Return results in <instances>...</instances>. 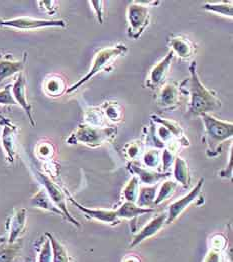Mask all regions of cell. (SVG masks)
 Returning <instances> with one entry per match:
<instances>
[{
    "label": "cell",
    "mask_w": 233,
    "mask_h": 262,
    "mask_svg": "<svg viewBox=\"0 0 233 262\" xmlns=\"http://www.w3.org/2000/svg\"><path fill=\"white\" fill-rule=\"evenodd\" d=\"M196 67V61H192L189 66L190 77L184 79L180 83L179 89L181 93L189 96V112L193 115L201 116L221 110L222 103L216 94L210 89L205 88L200 81Z\"/></svg>",
    "instance_id": "obj_1"
},
{
    "label": "cell",
    "mask_w": 233,
    "mask_h": 262,
    "mask_svg": "<svg viewBox=\"0 0 233 262\" xmlns=\"http://www.w3.org/2000/svg\"><path fill=\"white\" fill-rule=\"evenodd\" d=\"M200 117L204 124V140L208 145L207 155L216 156L220 153V146L232 138L233 123L217 119L211 114H203Z\"/></svg>",
    "instance_id": "obj_2"
},
{
    "label": "cell",
    "mask_w": 233,
    "mask_h": 262,
    "mask_svg": "<svg viewBox=\"0 0 233 262\" xmlns=\"http://www.w3.org/2000/svg\"><path fill=\"white\" fill-rule=\"evenodd\" d=\"M117 134L116 126L95 127L82 123L66 139L68 144H83L88 147H99L112 141Z\"/></svg>",
    "instance_id": "obj_3"
},
{
    "label": "cell",
    "mask_w": 233,
    "mask_h": 262,
    "mask_svg": "<svg viewBox=\"0 0 233 262\" xmlns=\"http://www.w3.org/2000/svg\"><path fill=\"white\" fill-rule=\"evenodd\" d=\"M128 48L125 44L119 43L115 46L105 47L99 50L92 61V66L84 77H82L78 82L73 84L71 88H67L66 92L71 93L84 85L87 81L93 78L95 75L100 73L101 71L109 70V67L113 64V62L120 56L125 55L128 53Z\"/></svg>",
    "instance_id": "obj_4"
},
{
    "label": "cell",
    "mask_w": 233,
    "mask_h": 262,
    "mask_svg": "<svg viewBox=\"0 0 233 262\" xmlns=\"http://www.w3.org/2000/svg\"><path fill=\"white\" fill-rule=\"evenodd\" d=\"M128 35L131 39H138L150 22L149 5L143 1H132L128 7Z\"/></svg>",
    "instance_id": "obj_5"
},
{
    "label": "cell",
    "mask_w": 233,
    "mask_h": 262,
    "mask_svg": "<svg viewBox=\"0 0 233 262\" xmlns=\"http://www.w3.org/2000/svg\"><path fill=\"white\" fill-rule=\"evenodd\" d=\"M34 174L36 176L37 180L41 183L44 190L47 192L49 198L56 205V207L63 213L64 219H66L67 221L71 222L73 225L79 227L80 223L70 214V212L67 208L66 195H65L63 190L59 187V185H57L50 177H48L47 175L44 174L38 170H34Z\"/></svg>",
    "instance_id": "obj_6"
},
{
    "label": "cell",
    "mask_w": 233,
    "mask_h": 262,
    "mask_svg": "<svg viewBox=\"0 0 233 262\" xmlns=\"http://www.w3.org/2000/svg\"><path fill=\"white\" fill-rule=\"evenodd\" d=\"M0 143L8 163H13L17 153V136L19 127L9 118L0 115Z\"/></svg>",
    "instance_id": "obj_7"
},
{
    "label": "cell",
    "mask_w": 233,
    "mask_h": 262,
    "mask_svg": "<svg viewBox=\"0 0 233 262\" xmlns=\"http://www.w3.org/2000/svg\"><path fill=\"white\" fill-rule=\"evenodd\" d=\"M2 26L14 28L17 30H36L47 27H65L66 22L62 19H38L32 17H17L8 20H2Z\"/></svg>",
    "instance_id": "obj_8"
},
{
    "label": "cell",
    "mask_w": 233,
    "mask_h": 262,
    "mask_svg": "<svg viewBox=\"0 0 233 262\" xmlns=\"http://www.w3.org/2000/svg\"><path fill=\"white\" fill-rule=\"evenodd\" d=\"M203 184H204V178H200V180L191 189L190 192L188 194L181 197L180 199H178L170 204L168 212L166 213L167 214L166 224L173 223L198 198L201 193Z\"/></svg>",
    "instance_id": "obj_9"
},
{
    "label": "cell",
    "mask_w": 233,
    "mask_h": 262,
    "mask_svg": "<svg viewBox=\"0 0 233 262\" xmlns=\"http://www.w3.org/2000/svg\"><path fill=\"white\" fill-rule=\"evenodd\" d=\"M173 58H174V54L170 50L167 55L150 70L147 80H146L147 88L152 90L162 88V84L168 75Z\"/></svg>",
    "instance_id": "obj_10"
},
{
    "label": "cell",
    "mask_w": 233,
    "mask_h": 262,
    "mask_svg": "<svg viewBox=\"0 0 233 262\" xmlns=\"http://www.w3.org/2000/svg\"><path fill=\"white\" fill-rule=\"evenodd\" d=\"M27 220V210L25 208H15L13 213L7 220L6 229H7V237L6 241L9 243L17 242L25 231Z\"/></svg>",
    "instance_id": "obj_11"
},
{
    "label": "cell",
    "mask_w": 233,
    "mask_h": 262,
    "mask_svg": "<svg viewBox=\"0 0 233 262\" xmlns=\"http://www.w3.org/2000/svg\"><path fill=\"white\" fill-rule=\"evenodd\" d=\"M12 95H13L16 103L26 113L30 125L32 127H35L36 123H35V120L33 117V113H32V106L29 103V101L27 99V95H26V79L22 72L18 74L17 78L15 79L14 83L12 84Z\"/></svg>",
    "instance_id": "obj_12"
},
{
    "label": "cell",
    "mask_w": 233,
    "mask_h": 262,
    "mask_svg": "<svg viewBox=\"0 0 233 262\" xmlns=\"http://www.w3.org/2000/svg\"><path fill=\"white\" fill-rule=\"evenodd\" d=\"M181 91L175 83H168L160 88L156 102L162 110H173L180 104Z\"/></svg>",
    "instance_id": "obj_13"
},
{
    "label": "cell",
    "mask_w": 233,
    "mask_h": 262,
    "mask_svg": "<svg viewBox=\"0 0 233 262\" xmlns=\"http://www.w3.org/2000/svg\"><path fill=\"white\" fill-rule=\"evenodd\" d=\"M167 214H159L156 217L151 219L149 223L134 236V238L130 242V247L133 248L140 244L143 241H147L149 238L156 235L166 224Z\"/></svg>",
    "instance_id": "obj_14"
},
{
    "label": "cell",
    "mask_w": 233,
    "mask_h": 262,
    "mask_svg": "<svg viewBox=\"0 0 233 262\" xmlns=\"http://www.w3.org/2000/svg\"><path fill=\"white\" fill-rule=\"evenodd\" d=\"M69 200L85 214L88 219H94L96 221L105 223V224H116L119 219L116 215L115 210H107V209H96V208H89L80 204L78 201H76L70 194H68Z\"/></svg>",
    "instance_id": "obj_15"
},
{
    "label": "cell",
    "mask_w": 233,
    "mask_h": 262,
    "mask_svg": "<svg viewBox=\"0 0 233 262\" xmlns=\"http://www.w3.org/2000/svg\"><path fill=\"white\" fill-rule=\"evenodd\" d=\"M27 60V53L24 52L20 60H14L11 54L0 53V83L15 74L22 73Z\"/></svg>",
    "instance_id": "obj_16"
},
{
    "label": "cell",
    "mask_w": 233,
    "mask_h": 262,
    "mask_svg": "<svg viewBox=\"0 0 233 262\" xmlns=\"http://www.w3.org/2000/svg\"><path fill=\"white\" fill-rule=\"evenodd\" d=\"M168 42L173 54L177 55L181 59H189L196 52L195 44L185 36H172Z\"/></svg>",
    "instance_id": "obj_17"
},
{
    "label": "cell",
    "mask_w": 233,
    "mask_h": 262,
    "mask_svg": "<svg viewBox=\"0 0 233 262\" xmlns=\"http://www.w3.org/2000/svg\"><path fill=\"white\" fill-rule=\"evenodd\" d=\"M128 169L139 179L140 182L147 185L157 184V182H159L161 179H164L170 175V173H159L146 167H141L135 162H130L128 164Z\"/></svg>",
    "instance_id": "obj_18"
},
{
    "label": "cell",
    "mask_w": 233,
    "mask_h": 262,
    "mask_svg": "<svg viewBox=\"0 0 233 262\" xmlns=\"http://www.w3.org/2000/svg\"><path fill=\"white\" fill-rule=\"evenodd\" d=\"M151 120L153 122L157 123V124H160V125H163L164 127H166L175 136V138L180 142L181 147L189 146V140L187 139V137L185 136L184 131L178 123H176L173 120L162 118V117L158 116L157 114H152L151 115Z\"/></svg>",
    "instance_id": "obj_19"
},
{
    "label": "cell",
    "mask_w": 233,
    "mask_h": 262,
    "mask_svg": "<svg viewBox=\"0 0 233 262\" xmlns=\"http://www.w3.org/2000/svg\"><path fill=\"white\" fill-rule=\"evenodd\" d=\"M30 204L36 208H39L44 211H48L57 215H60L64 217V214L56 207V205L52 202V200L49 198L47 192L44 190V188L38 190L33 196L31 197Z\"/></svg>",
    "instance_id": "obj_20"
},
{
    "label": "cell",
    "mask_w": 233,
    "mask_h": 262,
    "mask_svg": "<svg viewBox=\"0 0 233 262\" xmlns=\"http://www.w3.org/2000/svg\"><path fill=\"white\" fill-rule=\"evenodd\" d=\"M154 211L153 208H143L138 206L136 203L125 201L119 208L115 210L118 219H133L137 216L149 214Z\"/></svg>",
    "instance_id": "obj_21"
},
{
    "label": "cell",
    "mask_w": 233,
    "mask_h": 262,
    "mask_svg": "<svg viewBox=\"0 0 233 262\" xmlns=\"http://www.w3.org/2000/svg\"><path fill=\"white\" fill-rule=\"evenodd\" d=\"M173 177L177 183H180L183 187H188L191 182L189 167L187 162L179 156L175 157L173 162Z\"/></svg>",
    "instance_id": "obj_22"
},
{
    "label": "cell",
    "mask_w": 233,
    "mask_h": 262,
    "mask_svg": "<svg viewBox=\"0 0 233 262\" xmlns=\"http://www.w3.org/2000/svg\"><path fill=\"white\" fill-rule=\"evenodd\" d=\"M44 92L50 97H59L66 92L65 80L59 75H50L45 78L43 83Z\"/></svg>",
    "instance_id": "obj_23"
},
{
    "label": "cell",
    "mask_w": 233,
    "mask_h": 262,
    "mask_svg": "<svg viewBox=\"0 0 233 262\" xmlns=\"http://www.w3.org/2000/svg\"><path fill=\"white\" fill-rule=\"evenodd\" d=\"M22 250L20 243H9L6 238H0V262H14Z\"/></svg>",
    "instance_id": "obj_24"
},
{
    "label": "cell",
    "mask_w": 233,
    "mask_h": 262,
    "mask_svg": "<svg viewBox=\"0 0 233 262\" xmlns=\"http://www.w3.org/2000/svg\"><path fill=\"white\" fill-rule=\"evenodd\" d=\"M202 8L208 12H212L224 17L232 18V1H220V2H206L202 5Z\"/></svg>",
    "instance_id": "obj_25"
},
{
    "label": "cell",
    "mask_w": 233,
    "mask_h": 262,
    "mask_svg": "<svg viewBox=\"0 0 233 262\" xmlns=\"http://www.w3.org/2000/svg\"><path fill=\"white\" fill-rule=\"evenodd\" d=\"M158 187V184L141 187L136 200V204L143 208H152V205L154 204V200L157 194Z\"/></svg>",
    "instance_id": "obj_26"
},
{
    "label": "cell",
    "mask_w": 233,
    "mask_h": 262,
    "mask_svg": "<svg viewBox=\"0 0 233 262\" xmlns=\"http://www.w3.org/2000/svg\"><path fill=\"white\" fill-rule=\"evenodd\" d=\"M45 235L49 238L51 243L53 254L52 262H71V258L63 244L50 233H45Z\"/></svg>",
    "instance_id": "obj_27"
},
{
    "label": "cell",
    "mask_w": 233,
    "mask_h": 262,
    "mask_svg": "<svg viewBox=\"0 0 233 262\" xmlns=\"http://www.w3.org/2000/svg\"><path fill=\"white\" fill-rule=\"evenodd\" d=\"M178 186V183L175 180H165L157 189V194L154 200L153 205H159L167 201L170 197L175 193V190Z\"/></svg>",
    "instance_id": "obj_28"
},
{
    "label": "cell",
    "mask_w": 233,
    "mask_h": 262,
    "mask_svg": "<svg viewBox=\"0 0 233 262\" xmlns=\"http://www.w3.org/2000/svg\"><path fill=\"white\" fill-rule=\"evenodd\" d=\"M101 110L105 116L106 120L113 123H118L122 121L123 108L118 102H105Z\"/></svg>",
    "instance_id": "obj_29"
},
{
    "label": "cell",
    "mask_w": 233,
    "mask_h": 262,
    "mask_svg": "<svg viewBox=\"0 0 233 262\" xmlns=\"http://www.w3.org/2000/svg\"><path fill=\"white\" fill-rule=\"evenodd\" d=\"M84 123L95 127H106L107 120L101 108H89L85 111Z\"/></svg>",
    "instance_id": "obj_30"
},
{
    "label": "cell",
    "mask_w": 233,
    "mask_h": 262,
    "mask_svg": "<svg viewBox=\"0 0 233 262\" xmlns=\"http://www.w3.org/2000/svg\"><path fill=\"white\" fill-rule=\"evenodd\" d=\"M149 149H158L163 150L165 148L164 143L159 139L155 131V123L150 119L149 127H146L145 133V142L143 143Z\"/></svg>",
    "instance_id": "obj_31"
},
{
    "label": "cell",
    "mask_w": 233,
    "mask_h": 262,
    "mask_svg": "<svg viewBox=\"0 0 233 262\" xmlns=\"http://www.w3.org/2000/svg\"><path fill=\"white\" fill-rule=\"evenodd\" d=\"M139 190H140V181L135 175H133L123 189L122 194H123L124 200L128 202L136 203L137 197L139 194Z\"/></svg>",
    "instance_id": "obj_32"
},
{
    "label": "cell",
    "mask_w": 233,
    "mask_h": 262,
    "mask_svg": "<svg viewBox=\"0 0 233 262\" xmlns=\"http://www.w3.org/2000/svg\"><path fill=\"white\" fill-rule=\"evenodd\" d=\"M143 162L146 168L155 169L161 163V150L158 149H149L143 153Z\"/></svg>",
    "instance_id": "obj_33"
},
{
    "label": "cell",
    "mask_w": 233,
    "mask_h": 262,
    "mask_svg": "<svg viewBox=\"0 0 233 262\" xmlns=\"http://www.w3.org/2000/svg\"><path fill=\"white\" fill-rule=\"evenodd\" d=\"M52 247L49 238L45 235L41 244H40V249L38 252V257H37V262H52Z\"/></svg>",
    "instance_id": "obj_34"
},
{
    "label": "cell",
    "mask_w": 233,
    "mask_h": 262,
    "mask_svg": "<svg viewBox=\"0 0 233 262\" xmlns=\"http://www.w3.org/2000/svg\"><path fill=\"white\" fill-rule=\"evenodd\" d=\"M143 143L140 141H132L129 142L128 145L125 146V153L126 156L130 160H135L137 159L143 150Z\"/></svg>",
    "instance_id": "obj_35"
},
{
    "label": "cell",
    "mask_w": 233,
    "mask_h": 262,
    "mask_svg": "<svg viewBox=\"0 0 233 262\" xmlns=\"http://www.w3.org/2000/svg\"><path fill=\"white\" fill-rule=\"evenodd\" d=\"M16 101L12 95V84H8L0 89V105H16Z\"/></svg>",
    "instance_id": "obj_36"
},
{
    "label": "cell",
    "mask_w": 233,
    "mask_h": 262,
    "mask_svg": "<svg viewBox=\"0 0 233 262\" xmlns=\"http://www.w3.org/2000/svg\"><path fill=\"white\" fill-rule=\"evenodd\" d=\"M176 151L170 149V148H164L163 152L161 153V162H162V168L164 173H170L167 172L173 165V162L176 157Z\"/></svg>",
    "instance_id": "obj_37"
},
{
    "label": "cell",
    "mask_w": 233,
    "mask_h": 262,
    "mask_svg": "<svg viewBox=\"0 0 233 262\" xmlns=\"http://www.w3.org/2000/svg\"><path fill=\"white\" fill-rule=\"evenodd\" d=\"M88 3L92 6L93 10L95 11V14H96L98 22L100 24H102L104 21V7H103L104 2L101 1V0L100 1L97 0V1H89Z\"/></svg>",
    "instance_id": "obj_38"
},
{
    "label": "cell",
    "mask_w": 233,
    "mask_h": 262,
    "mask_svg": "<svg viewBox=\"0 0 233 262\" xmlns=\"http://www.w3.org/2000/svg\"><path fill=\"white\" fill-rule=\"evenodd\" d=\"M38 4L41 9L50 15L55 14L57 11V7H56L57 2L56 1H38Z\"/></svg>",
    "instance_id": "obj_39"
},
{
    "label": "cell",
    "mask_w": 233,
    "mask_h": 262,
    "mask_svg": "<svg viewBox=\"0 0 233 262\" xmlns=\"http://www.w3.org/2000/svg\"><path fill=\"white\" fill-rule=\"evenodd\" d=\"M204 262H223V257L220 250H216L212 248L211 250L207 253Z\"/></svg>",
    "instance_id": "obj_40"
},
{
    "label": "cell",
    "mask_w": 233,
    "mask_h": 262,
    "mask_svg": "<svg viewBox=\"0 0 233 262\" xmlns=\"http://www.w3.org/2000/svg\"><path fill=\"white\" fill-rule=\"evenodd\" d=\"M38 153L40 154V156L43 158H48L52 155V145L51 144H47V143H44L39 145V149H38Z\"/></svg>",
    "instance_id": "obj_41"
},
{
    "label": "cell",
    "mask_w": 233,
    "mask_h": 262,
    "mask_svg": "<svg viewBox=\"0 0 233 262\" xmlns=\"http://www.w3.org/2000/svg\"><path fill=\"white\" fill-rule=\"evenodd\" d=\"M0 26H2V20L0 19Z\"/></svg>",
    "instance_id": "obj_42"
}]
</instances>
